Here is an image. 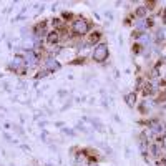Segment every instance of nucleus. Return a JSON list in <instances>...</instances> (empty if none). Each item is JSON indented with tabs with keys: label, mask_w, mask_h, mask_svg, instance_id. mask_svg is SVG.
Returning <instances> with one entry per match:
<instances>
[{
	"label": "nucleus",
	"mask_w": 166,
	"mask_h": 166,
	"mask_svg": "<svg viewBox=\"0 0 166 166\" xmlns=\"http://www.w3.org/2000/svg\"><path fill=\"white\" fill-rule=\"evenodd\" d=\"M47 40H48V43H55V42L58 40V33H56V32H52V33L48 35Z\"/></svg>",
	"instance_id": "obj_6"
},
{
	"label": "nucleus",
	"mask_w": 166,
	"mask_h": 166,
	"mask_svg": "<svg viewBox=\"0 0 166 166\" xmlns=\"http://www.w3.org/2000/svg\"><path fill=\"white\" fill-rule=\"evenodd\" d=\"M108 45L107 43H100V45H97L95 47V52H93V58H95V62H105V60L108 58Z\"/></svg>",
	"instance_id": "obj_1"
},
{
	"label": "nucleus",
	"mask_w": 166,
	"mask_h": 166,
	"mask_svg": "<svg viewBox=\"0 0 166 166\" xmlns=\"http://www.w3.org/2000/svg\"><path fill=\"white\" fill-rule=\"evenodd\" d=\"M45 68L50 70V72H56V70L60 68V63L56 62L55 58H48L47 62H45Z\"/></svg>",
	"instance_id": "obj_3"
},
{
	"label": "nucleus",
	"mask_w": 166,
	"mask_h": 166,
	"mask_svg": "<svg viewBox=\"0 0 166 166\" xmlns=\"http://www.w3.org/2000/svg\"><path fill=\"white\" fill-rule=\"evenodd\" d=\"M141 42H143V43H146L148 40H150V37H148V35H141V38H140Z\"/></svg>",
	"instance_id": "obj_10"
},
{
	"label": "nucleus",
	"mask_w": 166,
	"mask_h": 166,
	"mask_svg": "<svg viewBox=\"0 0 166 166\" xmlns=\"http://www.w3.org/2000/svg\"><path fill=\"white\" fill-rule=\"evenodd\" d=\"M135 103H136V95L135 93L126 95V105H128V107H135Z\"/></svg>",
	"instance_id": "obj_5"
},
{
	"label": "nucleus",
	"mask_w": 166,
	"mask_h": 166,
	"mask_svg": "<svg viewBox=\"0 0 166 166\" xmlns=\"http://www.w3.org/2000/svg\"><path fill=\"white\" fill-rule=\"evenodd\" d=\"M140 146H141V153L143 154H146V151H148V148H146V138H141V143H140Z\"/></svg>",
	"instance_id": "obj_7"
},
{
	"label": "nucleus",
	"mask_w": 166,
	"mask_h": 166,
	"mask_svg": "<svg viewBox=\"0 0 166 166\" xmlns=\"http://www.w3.org/2000/svg\"><path fill=\"white\" fill-rule=\"evenodd\" d=\"M91 166H93V164H91Z\"/></svg>",
	"instance_id": "obj_12"
},
{
	"label": "nucleus",
	"mask_w": 166,
	"mask_h": 166,
	"mask_svg": "<svg viewBox=\"0 0 166 166\" xmlns=\"http://www.w3.org/2000/svg\"><path fill=\"white\" fill-rule=\"evenodd\" d=\"M144 13H146V8H144V7H141V8L136 10V15H144Z\"/></svg>",
	"instance_id": "obj_9"
},
{
	"label": "nucleus",
	"mask_w": 166,
	"mask_h": 166,
	"mask_svg": "<svg viewBox=\"0 0 166 166\" xmlns=\"http://www.w3.org/2000/svg\"><path fill=\"white\" fill-rule=\"evenodd\" d=\"M86 30H88V23L85 22V20H75L73 22V32H75L76 35H83V33H86Z\"/></svg>",
	"instance_id": "obj_2"
},
{
	"label": "nucleus",
	"mask_w": 166,
	"mask_h": 166,
	"mask_svg": "<svg viewBox=\"0 0 166 166\" xmlns=\"http://www.w3.org/2000/svg\"><path fill=\"white\" fill-rule=\"evenodd\" d=\"M25 63H27V65H30V66L37 65V55H35L33 52H28V53L25 55Z\"/></svg>",
	"instance_id": "obj_4"
},
{
	"label": "nucleus",
	"mask_w": 166,
	"mask_h": 166,
	"mask_svg": "<svg viewBox=\"0 0 166 166\" xmlns=\"http://www.w3.org/2000/svg\"><path fill=\"white\" fill-rule=\"evenodd\" d=\"M163 146L166 148V136H164V138H163Z\"/></svg>",
	"instance_id": "obj_11"
},
{
	"label": "nucleus",
	"mask_w": 166,
	"mask_h": 166,
	"mask_svg": "<svg viewBox=\"0 0 166 166\" xmlns=\"http://www.w3.org/2000/svg\"><path fill=\"white\" fill-rule=\"evenodd\" d=\"M151 153H153V156H160V148L154 144V146H151Z\"/></svg>",
	"instance_id": "obj_8"
}]
</instances>
